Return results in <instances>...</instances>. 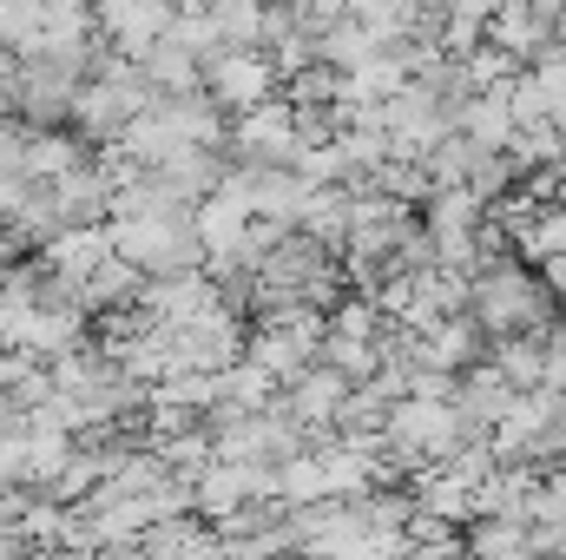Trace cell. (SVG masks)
I'll return each mask as SVG.
<instances>
[{
	"mask_svg": "<svg viewBox=\"0 0 566 560\" xmlns=\"http://www.w3.org/2000/svg\"><path fill=\"white\" fill-rule=\"evenodd\" d=\"M468 317L501 343V336H541L560 323V290L541 278V265L514 251H488L468 278Z\"/></svg>",
	"mask_w": 566,
	"mask_h": 560,
	"instance_id": "1",
	"label": "cell"
},
{
	"mask_svg": "<svg viewBox=\"0 0 566 560\" xmlns=\"http://www.w3.org/2000/svg\"><path fill=\"white\" fill-rule=\"evenodd\" d=\"M113 251L126 265H139L145 278H191L211 265L205 238H198V218H133V225H113Z\"/></svg>",
	"mask_w": 566,
	"mask_h": 560,
	"instance_id": "2",
	"label": "cell"
},
{
	"mask_svg": "<svg viewBox=\"0 0 566 560\" xmlns=\"http://www.w3.org/2000/svg\"><path fill=\"white\" fill-rule=\"evenodd\" d=\"M296 158H303V139H296V106H290L283 93L231 120V139H224V165H231V172L296 165Z\"/></svg>",
	"mask_w": 566,
	"mask_h": 560,
	"instance_id": "3",
	"label": "cell"
},
{
	"mask_svg": "<svg viewBox=\"0 0 566 560\" xmlns=\"http://www.w3.org/2000/svg\"><path fill=\"white\" fill-rule=\"evenodd\" d=\"M277 93H283V73L271 66L264 46H224L218 60H205V100L218 113H231V120L264 106V100H277Z\"/></svg>",
	"mask_w": 566,
	"mask_h": 560,
	"instance_id": "4",
	"label": "cell"
},
{
	"mask_svg": "<svg viewBox=\"0 0 566 560\" xmlns=\"http://www.w3.org/2000/svg\"><path fill=\"white\" fill-rule=\"evenodd\" d=\"M178 0H99V40L106 53H126V60H145L171 27H178Z\"/></svg>",
	"mask_w": 566,
	"mask_h": 560,
	"instance_id": "5",
	"label": "cell"
},
{
	"mask_svg": "<svg viewBox=\"0 0 566 560\" xmlns=\"http://www.w3.org/2000/svg\"><path fill=\"white\" fill-rule=\"evenodd\" d=\"M33 258L46 265V278H60V283L80 290V283L93 278L106 258H119V251H113V225H66V231H53Z\"/></svg>",
	"mask_w": 566,
	"mask_h": 560,
	"instance_id": "6",
	"label": "cell"
},
{
	"mask_svg": "<svg viewBox=\"0 0 566 560\" xmlns=\"http://www.w3.org/2000/svg\"><path fill=\"white\" fill-rule=\"evenodd\" d=\"M244 191H251V211H258V218L296 225V211H303V198H310V178H303L296 165H258V172H244Z\"/></svg>",
	"mask_w": 566,
	"mask_h": 560,
	"instance_id": "7",
	"label": "cell"
},
{
	"mask_svg": "<svg viewBox=\"0 0 566 560\" xmlns=\"http://www.w3.org/2000/svg\"><path fill=\"white\" fill-rule=\"evenodd\" d=\"M139 66H145V80H151V93H158V100H191V93H205V60H198V53H185L171 33L145 53Z\"/></svg>",
	"mask_w": 566,
	"mask_h": 560,
	"instance_id": "8",
	"label": "cell"
},
{
	"mask_svg": "<svg viewBox=\"0 0 566 560\" xmlns=\"http://www.w3.org/2000/svg\"><path fill=\"white\" fill-rule=\"evenodd\" d=\"M283 100H290V106H336V100H343V66L310 60L303 73H290V80H283Z\"/></svg>",
	"mask_w": 566,
	"mask_h": 560,
	"instance_id": "9",
	"label": "cell"
},
{
	"mask_svg": "<svg viewBox=\"0 0 566 560\" xmlns=\"http://www.w3.org/2000/svg\"><path fill=\"white\" fill-rule=\"evenodd\" d=\"M264 13H271V0H218V7H211L224 46H258V40H264Z\"/></svg>",
	"mask_w": 566,
	"mask_h": 560,
	"instance_id": "10",
	"label": "cell"
},
{
	"mask_svg": "<svg viewBox=\"0 0 566 560\" xmlns=\"http://www.w3.org/2000/svg\"><path fill=\"white\" fill-rule=\"evenodd\" d=\"M290 13H296V27L310 40H323V33H336L349 20V0H290Z\"/></svg>",
	"mask_w": 566,
	"mask_h": 560,
	"instance_id": "11",
	"label": "cell"
},
{
	"mask_svg": "<svg viewBox=\"0 0 566 560\" xmlns=\"http://www.w3.org/2000/svg\"><path fill=\"white\" fill-rule=\"evenodd\" d=\"M560 323H566V303H560Z\"/></svg>",
	"mask_w": 566,
	"mask_h": 560,
	"instance_id": "12",
	"label": "cell"
},
{
	"mask_svg": "<svg viewBox=\"0 0 566 560\" xmlns=\"http://www.w3.org/2000/svg\"><path fill=\"white\" fill-rule=\"evenodd\" d=\"M560 7H566V0H560Z\"/></svg>",
	"mask_w": 566,
	"mask_h": 560,
	"instance_id": "13",
	"label": "cell"
}]
</instances>
